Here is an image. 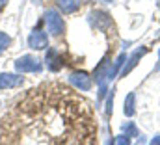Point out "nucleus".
<instances>
[{
	"label": "nucleus",
	"instance_id": "1",
	"mask_svg": "<svg viewBox=\"0 0 160 145\" xmlns=\"http://www.w3.org/2000/svg\"><path fill=\"white\" fill-rule=\"evenodd\" d=\"M45 26L52 37H60L65 32V19L62 17V13L58 9H47L45 11Z\"/></svg>",
	"mask_w": 160,
	"mask_h": 145
},
{
	"label": "nucleus",
	"instance_id": "2",
	"mask_svg": "<svg viewBox=\"0 0 160 145\" xmlns=\"http://www.w3.org/2000/svg\"><path fill=\"white\" fill-rule=\"evenodd\" d=\"M15 71L24 74V72H41L43 71V63L39 58L32 56V54H24L21 58L15 60Z\"/></svg>",
	"mask_w": 160,
	"mask_h": 145
},
{
	"label": "nucleus",
	"instance_id": "3",
	"mask_svg": "<svg viewBox=\"0 0 160 145\" xmlns=\"http://www.w3.org/2000/svg\"><path fill=\"white\" fill-rule=\"evenodd\" d=\"M28 47L32 50H45L48 47V34L39 28H34L28 36Z\"/></svg>",
	"mask_w": 160,
	"mask_h": 145
},
{
	"label": "nucleus",
	"instance_id": "4",
	"mask_svg": "<svg viewBox=\"0 0 160 145\" xmlns=\"http://www.w3.org/2000/svg\"><path fill=\"white\" fill-rule=\"evenodd\" d=\"M147 52H149L147 47H140V48H136V50L127 58V62H125V65H123V69H121V76H128L130 72L134 71V67L140 63V60H142Z\"/></svg>",
	"mask_w": 160,
	"mask_h": 145
},
{
	"label": "nucleus",
	"instance_id": "5",
	"mask_svg": "<svg viewBox=\"0 0 160 145\" xmlns=\"http://www.w3.org/2000/svg\"><path fill=\"white\" fill-rule=\"evenodd\" d=\"M69 82H71L77 89H80V91H89V89L93 88V78H91L86 71L73 72V74L69 76Z\"/></svg>",
	"mask_w": 160,
	"mask_h": 145
},
{
	"label": "nucleus",
	"instance_id": "6",
	"mask_svg": "<svg viewBox=\"0 0 160 145\" xmlns=\"http://www.w3.org/2000/svg\"><path fill=\"white\" fill-rule=\"evenodd\" d=\"M89 22H91L93 28H97V30H101V32H106L108 26L112 24V19H110L108 13L101 11V9H95V11L89 13Z\"/></svg>",
	"mask_w": 160,
	"mask_h": 145
},
{
	"label": "nucleus",
	"instance_id": "7",
	"mask_svg": "<svg viewBox=\"0 0 160 145\" xmlns=\"http://www.w3.org/2000/svg\"><path fill=\"white\" fill-rule=\"evenodd\" d=\"M24 82L21 72H0V89H13Z\"/></svg>",
	"mask_w": 160,
	"mask_h": 145
},
{
	"label": "nucleus",
	"instance_id": "8",
	"mask_svg": "<svg viewBox=\"0 0 160 145\" xmlns=\"http://www.w3.org/2000/svg\"><path fill=\"white\" fill-rule=\"evenodd\" d=\"M45 62H47V67L50 69V71H60L63 65H65V60H63V56L56 50V48H50V50H47V58H45Z\"/></svg>",
	"mask_w": 160,
	"mask_h": 145
},
{
	"label": "nucleus",
	"instance_id": "9",
	"mask_svg": "<svg viewBox=\"0 0 160 145\" xmlns=\"http://www.w3.org/2000/svg\"><path fill=\"white\" fill-rule=\"evenodd\" d=\"M54 2H56V8L65 15L78 11L80 6H82V0H54Z\"/></svg>",
	"mask_w": 160,
	"mask_h": 145
},
{
	"label": "nucleus",
	"instance_id": "10",
	"mask_svg": "<svg viewBox=\"0 0 160 145\" xmlns=\"http://www.w3.org/2000/svg\"><path fill=\"white\" fill-rule=\"evenodd\" d=\"M123 113H125L127 117H132V115L136 113V93H134V91H130V93L127 95V99H125V102H123Z\"/></svg>",
	"mask_w": 160,
	"mask_h": 145
},
{
	"label": "nucleus",
	"instance_id": "11",
	"mask_svg": "<svg viewBox=\"0 0 160 145\" xmlns=\"http://www.w3.org/2000/svg\"><path fill=\"white\" fill-rule=\"evenodd\" d=\"M121 130H123V134H127V136H130V138H136V136H138V128H136V125H134L132 121L123 123Z\"/></svg>",
	"mask_w": 160,
	"mask_h": 145
},
{
	"label": "nucleus",
	"instance_id": "12",
	"mask_svg": "<svg viewBox=\"0 0 160 145\" xmlns=\"http://www.w3.org/2000/svg\"><path fill=\"white\" fill-rule=\"evenodd\" d=\"M108 145H130V136H127V134H119V136H114Z\"/></svg>",
	"mask_w": 160,
	"mask_h": 145
},
{
	"label": "nucleus",
	"instance_id": "13",
	"mask_svg": "<svg viewBox=\"0 0 160 145\" xmlns=\"http://www.w3.org/2000/svg\"><path fill=\"white\" fill-rule=\"evenodd\" d=\"M9 45H11V37L8 36L6 32H0V54H2L4 50H8Z\"/></svg>",
	"mask_w": 160,
	"mask_h": 145
},
{
	"label": "nucleus",
	"instance_id": "14",
	"mask_svg": "<svg viewBox=\"0 0 160 145\" xmlns=\"http://www.w3.org/2000/svg\"><path fill=\"white\" fill-rule=\"evenodd\" d=\"M112 104H114V91L110 93V97H108V101H106V113H108V115H112Z\"/></svg>",
	"mask_w": 160,
	"mask_h": 145
},
{
	"label": "nucleus",
	"instance_id": "15",
	"mask_svg": "<svg viewBox=\"0 0 160 145\" xmlns=\"http://www.w3.org/2000/svg\"><path fill=\"white\" fill-rule=\"evenodd\" d=\"M149 145H160V134H155V136L151 138V142H149Z\"/></svg>",
	"mask_w": 160,
	"mask_h": 145
},
{
	"label": "nucleus",
	"instance_id": "16",
	"mask_svg": "<svg viewBox=\"0 0 160 145\" xmlns=\"http://www.w3.org/2000/svg\"><path fill=\"white\" fill-rule=\"evenodd\" d=\"M6 4H8V0H0V8H4Z\"/></svg>",
	"mask_w": 160,
	"mask_h": 145
},
{
	"label": "nucleus",
	"instance_id": "17",
	"mask_svg": "<svg viewBox=\"0 0 160 145\" xmlns=\"http://www.w3.org/2000/svg\"><path fill=\"white\" fill-rule=\"evenodd\" d=\"M157 8L160 9V0H157Z\"/></svg>",
	"mask_w": 160,
	"mask_h": 145
},
{
	"label": "nucleus",
	"instance_id": "18",
	"mask_svg": "<svg viewBox=\"0 0 160 145\" xmlns=\"http://www.w3.org/2000/svg\"><path fill=\"white\" fill-rule=\"evenodd\" d=\"M158 60H160V48H158Z\"/></svg>",
	"mask_w": 160,
	"mask_h": 145
}]
</instances>
